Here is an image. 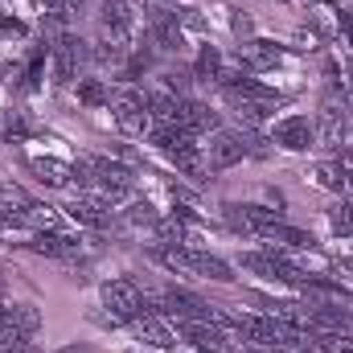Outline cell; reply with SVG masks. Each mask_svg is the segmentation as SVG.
I'll list each match as a JSON object with an SVG mask.
<instances>
[{
  "mask_svg": "<svg viewBox=\"0 0 353 353\" xmlns=\"http://www.w3.org/2000/svg\"><path fill=\"white\" fill-rule=\"evenodd\" d=\"M111 111H115V128H119L123 136H144V132L152 128V119H148V99H144L140 90H119V94L111 99Z\"/></svg>",
  "mask_w": 353,
  "mask_h": 353,
  "instance_id": "1",
  "label": "cell"
},
{
  "mask_svg": "<svg viewBox=\"0 0 353 353\" xmlns=\"http://www.w3.org/2000/svg\"><path fill=\"white\" fill-rule=\"evenodd\" d=\"M103 308L111 312V321H136L144 312V292L132 279H107L103 283Z\"/></svg>",
  "mask_w": 353,
  "mask_h": 353,
  "instance_id": "2",
  "label": "cell"
},
{
  "mask_svg": "<svg viewBox=\"0 0 353 353\" xmlns=\"http://www.w3.org/2000/svg\"><path fill=\"white\" fill-rule=\"evenodd\" d=\"M271 144H279L288 152H308V148H316V128L308 115H283L271 128Z\"/></svg>",
  "mask_w": 353,
  "mask_h": 353,
  "instance_id": "3",
  "label": "cell"
},
{
  "mask_svg": "<svg viewBox=\"0 0 353 353\" xmlns=\"http://www.w3.org/2000/svg\"><path fill=\"white\" fill-rule=\"evenodd\" d=\"M87 41L83 37H74V33H62L58 41H54V87H66V83H74V70H79V62L87 58Z\"/></svg>",
  "mask_w": 353,
  "mask_h": 353,
  "instance_id": "4",
  "label": "cell"
},
{
  "mask_svg": "<svg viewBox=\"0 0 353 353\" xmlns=\"http://www.w3.org/2000/svg\"><path fill=\"white\" fill-rule=\"evenodd\" d=\"M243 157H247V144H243V136L239 132H214V140L205 144V165L210 169H218V173H226V169H234V165H243Z\"/></svg>",
  "mask_w": 353,
  "mask_h": 353,
  "instance_id": "5",
  "label": "cell"
},
{
  "mask_svg": "<svg viewBox=\"0 0 353 353\" xmlns=\"http://www.w3.org/2000/svg\"><path fill=\"white\" fill-rule=\"evenodd\" d=\"M132 325V333L144 341V345H157V350H173L176 345V333H173V325H169V316H161V312H140L136 321H128Z\"/></svg>",
  "mask_w": 353,
  "mask_h": 353,
  "instance_id": "6",
  "label": "cell"
},
{
  "mask_svg": "<svg viewBox=\"0 0 353 353\" xmlns=\"http://www.w3.org/2000/svg\"><path fill=\"white\" fill-rule=\"evenodd\" d=\"M148 33H152V46L165 50V54H181V46H185V29H181L176 12H165V8H152Z\"/></svg>",
  "mask_w": 353,
  "mask_h": 353,
  "instance_id": "7",
  "label": "cell"
},
{
  "mask_svg": "<svg viewBox=\"0 0 353 353\" xmlns=\"http://www.w3.org/2000/svg\"><path fill=\"white\" fill-rule=\"evenodd\" d=\"M66 214H70L79 226H90V230H107V226H111V205H107L99 193H79V197L66 205Z\"/></svg>",
  "mask_w": 353,
  "mask_h": 353,
  "instance_id": "8",
  "label": "cell"
},
{
  "mask_svg": "<svg viewBox=\"0 0 353 353\" xmlns=\"http://www.w3.org/2000/svg\"><path fill=\"white\" fill-rule=\"evenodd\" d=\"M99 21H103L107 37H115V41H128V33H132V4H128V0H103V12H99Z\"/></svg>",
  "mask_w": 353,
  "mask_h": 353,
  "instance_id": "9",
  "label": "cell"
},
{
  "mask_svg": "<svg viewBox=\"0 0 353 353\" xmlns=\"http://www.w3.org/2000/svg\"><path fill=\"white\" fill-rule=\"evenodd\" d=\"M29 169H33V176H37L41 185H50V189L74 185V165H62V161H54V157H33Z\"/></svg>",
  "mask_w": 353,
  "mask_h": 353,
  "instance_id": "10",
  "label": "cell"
},
{
  "mask_svg": "<svg viewBox=\"0 0 353 353\" xmlns=\"http://www.w3.org/2000/svg\"><path fill=\"white\" fill-rule=\"evenodd\" d=\"M181 123H185V132H193V136H201V132H218V128H222L218 111H210V107L197 103V99H185V103H181Z\"/></svg>",
  "mask_w": 353,
  "mask_h": 353,
  "instance_id": "11",
  "label": "cell"
},
{
  "mask_svg": "<svg viewBox=\"0 0 353 353\" xmlns=\"http://www.w3.org/2000/svg\"><path fill=\"white\" fill-rule=\"evenodd\" d=\"M239 62H243V70H267V66L279 62V46H275V41H259V37H251V41L239 46Z\"/></svg>",
  "mask_w": 353,
  "mask_h": 353,
  "instance_id": "12",
  "label": "cell"
},
{
  "mask_svg": "<svg viewBox=\"0 0 353 353\" xmlns=\"http://www.w3.org/2000/svg\"><path fill=\"white\" fill-rule=\"evenodd\" d=\"M189 263H193V275H201V279H214V283L234 279V267L226 259H218V255H210V251H189Z\"/></svg>",
  "mask_w": 353,
  "mask_h": 353,
  "instance_id": "13",
  "label": "cell"
},
{
  "mask_svg": "<svg viewBox=\"0 0 353 353\" xmlns=\"http://www.w3.org/2000/svg\"><path fill=\"white\" fill-rule=\"evenodd\" d=\"M312 128H316V144H321V148H341V140H345V115L321 111V115L312 119Z\"/></svg>",
  "mask_w": 353,
  "mask_h": 353,
  "instance_id": "14",
  "label": "cell"
},
{
  "mask_svg": "<svg viewBox=\"0 0 353 353\" xmlns=\"http://www.w3.org/2000/svg\"><path fill=\"white\" fill-rule=\"evenodd\" d=\"M4 316H8V325H17L25 337H33V333L41 329V308H37V304H29V300L4 304Z\"/></svg>",
  "mask_w": 353,
  "mask_h": 353,
  "instance_id": "15",
  "label": "cell"
},
{
  "mask_svg": "<svg viewBox=\"0 0 353 353\" xmlns=\"http://www.w3.org/2000/svg\"><path fill=\"white\" fill-rule=\"evenodd\" d=\"M25 218H29V226H37V230H46V234H66V222H62V214H58L54 205L33 201V205L25 210Z\"/></svg>",
  "mask_w": 353,
  "mask_h": 353,
  "instance_id": "16",
  "label": "cell"
},
{
  "mask_svg": "<svg viewBox=\"0 0 353 353\" xmlns=\"http://www.w3.org/2000/svg\"><path fill=\"white\" fill-rule=\"evenodd\" d=\"M189 230H185V218L169 214V218H157V247H185Z\"/></svg>",
  "mask_w": 353,
  "mask_h": 353,
  "instance_id": "17",
  "label": "cell"
},
{
  "mask_svg": "<svg viewBox=\"0 0 353 353\" xmlns=\"http://www.w3.org/2000/svg\"><path fill=\"white\" fill-rule=\"evenodd\" d=\"M308 176H312L321 189H329V193H341V189H345V169H341V161H321V165H312Z\"/></svg>",
  "mask_w": 353,
  "mask_h": 353,
  "instance_id": "18",
  "label": "cell"
},
{
  "mask_svg": "<svg viewBox=\"0 0 353 353\" xmlns=\"http://www.w3.org/2000/svg\"><path fill=\"white\" fill-rule=\"evenodd\" d=\"M222 54L214 50V46H201V54H197V62H193V74L201 79V83H218V74H222Z\"/></svg>",
  "mask_w": 353,
  "mask_h": 353,
  "instance_id": "19",
  "label": "cell"
},
{
  "mask_svg": "<svg viewBox=\"0 0 353 353\" xmlns=\"http://www.w3.org/2000/svg\"><path fill=\"white\" fill-rule=\"evenodd\" d=\"M79 103L83 107H103V103H111V90L103 79H79Z\"/></svg>",
  "mask_w": 353,
  "mask_h": 353,
  "instance_id": "20",
  "label": "cell"
},
{
  "mask_svg": "<svg viewBox=\"0 0 353 353\" xmlns=\"http://www.w3.org/2000/svg\"><path fill=\"white\" fill-rule=\"evenodd\" d=\"M33 205V197L21 189V185H8V181H0V210H17V214H25Z\"/></svg>",
  "mask_w": 353,
  "mask_h": 353,
  "instance_id": "21",
  "label": "cell"
},
{
  "mask_svg": "<svg viewBox=\"0 0 353 353\" xmlns=\"http://www.w3.org/2000/svg\"><path fill=\"white\" fill-rule=\"evenodd\" d=\"M321 353H353V337L350 333H316L312 337Z\"/></svg>",
  "mask_w": 353,
  "mask_h": 353,
  "instance_id": "22",
  "label": "cell"
},
{
  "mask_svg": "<svg viewBox=\"0 0 353 353\" xmlns=\"http://www.w3.org/2000/svg\"><path fill=\"white\" fill-rule=\"evenodd\" d=\"M329 226H333L337 234H350L353 239V201H337V205L329 210Z\"/></svg>",
  "mask_w": 353,
  "mask_h": 353,
  "instance_id": "23",
  "label": "cell"
},
{
  "mask_svg": "<svg viewBox=\"0 0 353 353\" xmlns=\"http://www.w3.org/2000/svg\"><path fill=\"white\" fill-rule=\"evenodd\" d=\"M157 218H161V214H157L148 201H132V205H128V222H136V226H157Z\"/></svg>",
  "mask_w": 353,
  "mask_h": 353,
  "instance_id": "24",
  "label": "cell"
},
{
  "mask_svg": "<svg viewBox=\"0 0 353 353\" xmlns=\"http://www.w3.org/2000/svg\"><path fill=\"white\" fill-rule=\"evenodd\" d=\"M29 29H25V21H17V17H8V12H0V37H25Z\"/></svg>",
  "mask_w": 353,
  "mask_h": 353,
  "instance_id": "25",
  "label": "cell"
},
{
  "mask_svg": "<svg viewBox=\"0 0 353 353\" xmlns=\"http://www.w3.org/2000/svg\"><path fill=\"white\" fill-rule=\"evenodd\" d=\"M0 132H4V136H21V132H25L21 115H17V111H4V115H0Z\"/></svg>",
  "mask_w": 353,
  "mask_h": 353,
  "instance_id": "26",
  "label": "cell"
},
{
  "mask_svg": "<svg viewBox=\"0 0 353 353\" xmlns=\"http://www.w3.org/2000/svg\"><path fill=\"white\" fill-rule=\"evenodd\" d=\"M234 33H239V41H251V33H255V25H251V17H234Z\"/></svg>",
  "mask_w": 353,
  "mask_h": 353,
  "instance_id": "27",
  "label": "cell"
},
{
  "mask_svg": "<svg viewBox=\"0 0 353 353\" xmlns=\"http://www.w3.org/2000/svg\"><path fill=\"white\" fill-rule=\"evenodd\" d=\"M337 25H341V33H345V41L353 50V12H337Z\"/></svg>",
  "mask_w": 353,
  "mask_h": 353,
  "instance_id": "28",
  "label": "cell"
},
{
  "mask_svg": "<svg viewBox=\"0 0 353 353\" xmlns=\"http://www.w3.org/2000/svg\"><path fill=\"white\" fill-rule=\"evenodd\" d=\"M333 271H337V275H345V279H353V255H341V259L333 263Z\"/></svg>",
  "mask_w": 353,
  "mask_h": 353,
  "instance_id": "29",
  "label": "cell"
},
{
  "mask_svg": "<svg viewBox=\"0 0 353 353\" xmlns=\"http://www.w3.org/2000/svg\"><path fill=\"white\" fill-rule=\"evenodd\" d=\"M41 4H46L50 12H62V8H66V0H41Z\"/></svg>",
  "mask_w": 353,
  "mask_h": 353,
  "instance_id": "30",
  "label": "cell"
},
{
  "mask_svg": "<svg viewBox=\"0 0 353 353\" xmlns=\"http://www.w3.org/2000/svg\"><path fill=\"white\" fill-rule=\"evenodd\" d=\"M62 353H90V350H87V345H66Z\"/></svg>",
  "mask_w": 353,
  "mask_h": 353,
  "instance_id": "31",
  "label": "cell"
},
{
  "mask_svg": "<svg viewBox=\"0 0 353 353\" xmlns=\"http://www.w3.org/2000/svg\"><path fill=\"white\" fill-rule=\"evenodd\" d=\"M345 189L353 193V169H345Z\"/></svg>",
  "mask_w": 353,
  "mask_h": 353,
  "instance_id": "32",
  "label": "cell"
},
{
  "mask_svg": "<svg viewBox=\"0 0 353 353\" xmlns=\"http://www.w3.org/2000/svg\"><path fill=\"white\" fill-rule=\"evenodd\" d=\"M176 353H205V350H193V345H189V350H176Z\"/></svg>",
  "mask_w": 353,
  "mask_h": 353,
  "instance_id": "33",
  "label": "cell"
},
{
  "mask_svg": "<svg viewBox=\"0 0 353 353\" xmlns=\"http://www.w3.org/2000/svg\"><path fill=\"white\" fill-rule=\"evenodd\" d=\"M157 4H173V0H157Z\"/></svg>",
  "mask_w": 353,
  "mask_h": 353,
  "instance_id": "34",
  "label": "cell"
},
{
  "mask_svg": "<svg viewBox=\"0 0 353 353\" xmlns=\"http://www.w3.org/2000/svg\"><path fill=\"white\" fill-rule=\"evenodd\" d=\"M79 4H83V0H79Z\"/></svg>",
  "mask_w": 353,
  "mask_h": 353,
  "instance_id": "35",
  "label": "cell"
}]
</instances>
